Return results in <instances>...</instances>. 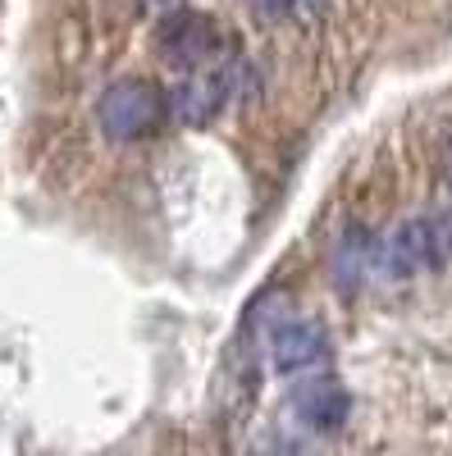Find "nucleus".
<instances>
[{
	"instance_id": "nucleus-1",
	"label": "nucleus",
	"mask_w": 452,
	"mask_h": 456,
	"mask_svg": "<svg viewBox=\"0 0 452 456\" xmlns=\"http://www.w3.org/2000/svg\"><path fill=\"white\" fill-rule=\"evenodd\" d=\"M165 119V96L146 78H119L96 101V124L110 142H137Z\"/></svg>"
},
{
	"instance_id": "nucleus-2",
	"label": "nucleus",
	"mask_w": 452,
	"mask_h": 456,
	"mask_svg": "<svg viewBox=\"0 0 452 456\" xmlns=\"http://www.w3.org/2000/svg\"><path fill=\"white\" fill-rule=\"evenodd\" d=\"M242 83V69H229V64H215V69H201L193 78H183L174 87V96L165 101V110L174 114L178 124H210L215 114L234 101V87Z\"/></svg>"
},
{
	"instance_id": "nucleus-3",
	"label": "nucleus",
	"mask_w": 452,
	"mask_h": 456,
	"mask_svg": "<svg viewBox=\"0 0 452 456\" xmlns=\"http://www.w3.org/2000/svg\"><path fill=\"white\" fill-rule=\"evenodd\" d=\"M266 347H270V365L288 379H301V374H316L325 370L329 361V333L316 324V320H284L270 329L266 338Z\"/></svg>"
},
{
	"instance_id": "nucleus-4",
	"label": "nucleus",
	"mask_w": 452,
	"mask_h": 456,
	"mask_svg": "<svg viewBox=\"0 0 452 456\" xmlns=\"http://www.w3.org/2000/svg\"><path fill=\"white\" fill-rule=\"evenodd\" d=\"M288 406H292L297 420L307 425V429H316V434H333V429H343V425H348V411H352L348 388L338 384V379H333L329 370L301 374L297 384H292V393H288Z\"/></svg>"
},
{
	"instance_id": "nucleus-5",
	"label": "nucleus",
	"mask_w": 452,
	"mask_h": 456,
	"mask_svg": "<svg viewBox=\"0 0 452 456\" xmlns=\"http://www.w3.org/2000/svg\"><path fill=\"white\" fill-rule=\"evenodd\" d=\"M430 265H443L434 219H407L380 242V265L374 270H384L389 279H411V274L430 270Z\"/></svg>"
},
{
	"instance_id": "nucleus-6",
	"label": "nucleus",
	"mask_w": 452,
	"mask_h": 456,
	"mask_svg": "<svg viewBox=\"0 0 452 456\" xmlns=\"http://www.w3.org/2000/svg\"><path fill=\"white\" fill-rule=\"evenodd\" d=\"M156 46L165 51V60L174 64H201L215 55L219 46V28L210 14L201 10H174L156 23Z\"/></svg>"
},
{
	"instance_id": "nucleus-7",
	"label": "nucleus",
	"mask_w": 452,
	"mask_h": 456,
	"mask_svg": "<svg viewBox=\"0 0 452 456\" xmlns=\"http://www.w3.org/2000/svg\"><path fill=\"white\" fill-rule=\"evenodd\" d=\"M380 265V242H374L366 228H348L333 247V279L343 292H352L361 279H370V270Z\"/></svg>"
},
{
	"instance_id": "nucleus-8",
	"label": "nucleus",
	"mask_w": 452,
	"mask_h": 456,
	"mask_svg": "<svg viewBox=\"0 0 452 456\" xmlns=\"http://www.w3.org/2000/svg\"><path fill=\"white\" fill-rule=\"evenodd\" d=\"M251 5H256V10H266V14H284L292 0H251Z\"/></svg>"
}]
</instances>
